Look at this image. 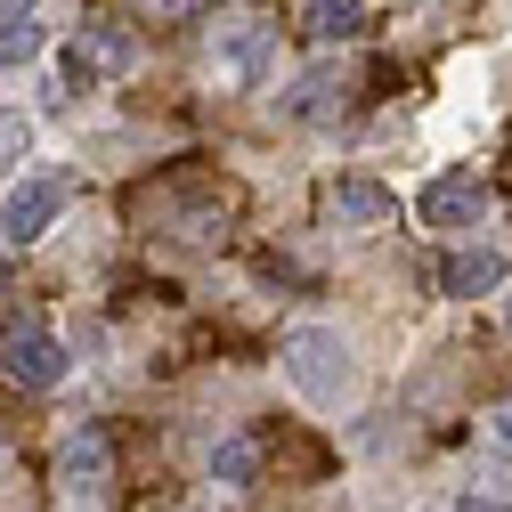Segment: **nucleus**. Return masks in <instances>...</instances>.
<instances>
[{
  "instance_id": "nucleus-1",
  "label": "nucleus",
  "mask_w": 512,
  "mask_h": 512,
  "mask_svg": "<svg viewBox=\"0 0 512 512\" xmlns=\"http://www.w3.org/2000/svg\"><path fill=\"white\" fill-rule=\"evenodd\" d=\"M285 382H293L309 407H342V399H350V382H358L350 342L326 334V326H293V334H285Z\"/></svg>"
},
{
  "instance_id": "nucleus-2",
  "label": "nucleus",
  "mask_w": 512,
  "mask_h": 512,
  "mask_svg": "<svg viewBox=\"0 0 512 512\" xmlns=\"http://www.w3.org/2000/svg\"><path fill=\"white\" fill-rule=\"evenodd\" d=\"M66 196H74V179H66V171H25V179L9 187V204H0V236H9V244L49 236V220L66 212Z\"/></svg>"
},
{
  "instance_id": "nucleus-3",
  "label": "nucleus",
  "mask_w": 512,
  "mask_h": 512,
  "mask_svg": "<svg viewBox=\"0 0 512 512\" xmlns=\"http://www.w3.org/2000/svg\"><path fill=\"white\" fill-rule=\"evenodd\" d=\"M0 374H9L17 391H49V382L66 374V350H57L41 326H9L0 334Z\"/></svg>"
},
{
  "instance_id": "nucleus-4",
  "label": "nucleus",
  "mask_w": 512,
  "mask_h": 512,
  "mask_svg": "<svg viewBox=\"0 0 512 512\" xmlns=\"http://www.w3.org/2000/svg\"><path fill=\"white\" fill-rule=\"evenodd\" d=\"M488 212V187L472 179V171H447V179H431L423 196H415V220L423 228H464V220H480Z\"/></svg>"
},
{
  "instance_id": "nucleus-5",
  "label": "nucleus",
  "mask_w": 512,
  "mask_h": 512,
  "mask_svg": "<svg viewBox=\"0 0 512 512\" xmlns=\"http://www.w3.org/2000/svg\"><path fill=\"white\" fill-rule=\"evenodd\" d=\"M269 41H277L269 17H228V25H220V74H228V82H252V74L269 66Z\"/></svg>"
},
{
  "instance_id": "nucleus-6",
  "label": "nucleus",
  "mask_w": 512,
  "mask_h": 512,
  "mask_svg": "<svg viewBox=\"0 0 512 512\" xmlns=\"http://www.w3.org/2000/svg\"><path fill=\"white\" fill-rule=\"evenodd\" d=\"M57 480H66L74 496H106V480H114V447H106L98 431H74L66 447H57Z\"/></svg>"
},
{
  "instance_id": "nucleus-7",
  "label": "nucleus",
  "mask_w": 512,
  "mask_h": 512,
  "mask_svg": "<svg viewBox=\"0 0 512 512\" xmlns=\"http://www.w3.org/2000/svg\"><path fill=\"white\" fill-rule=\"evenodd\" d=\"M342 90H350V74H342V66H317V74H301V82H293L285 114H293V122H334Z\"/></svg>"
},
{
  "instance_id": "nucleus-8",
  "label": "nucleus",
  "mask_w": 512,
  "mask_h": 512,
  "mask_svg": "<svg viewBox=\"0 0 512 512\" xmlns=\"http://www.w3.org/2000/svg\"><path fill=\"white\" fill-rule=\"evenodd\" d=\"M439 285L456 293V301H480V293H496V285H504V261H496V252H456V261L439 269Z\"/></svg>"
},
{
  "instance_id": "nucleus-9",
  "label": "nucleus",
  "mask_w": 512,
  "mask_h": 512,
  "mask_svg": "<svg viewBox=\"0 0 512 512\" xmlns=\"http://www.w3.org/2000/svg\"><path fill=\"white\" fill-rule=\"evenodd\" d=\"M334 212H342L350 228H382L399 204H391V187H374V179H342V187H334Z\"/></svg>"
},
{
  "instance_id": "nucleus-10",
  "label": "nucleus",
  "mask_w": 512,
  "mask_h": 512,
  "mask_svg": "<svg viewBox=\"0 0 512 512\" xmlns=\"http://www.w3.org/2000/svg\"><path fill=\"white\" fill-rule=\"evenodd\" d=\"M131 57H139V41L122 33L114 17H98V25L82 33V66H106V74H122V66H131Z\"/></svg>"
},
{
  "instance_id": "nucleus-11",
  "label": "nucleus",
  "mask_w": 512,
  "mask_h": 512,
  "mask_svg": "<svg viewBox=\"0 0 512 512\" xmlns=\"http://www.w3.org/2000/svg\"><path fill=\"white\" fill-rule=\"evenodd\" d=\"M309 41H350V33H366V9L358 0H309Z\"/></svg>"
},
{
  "instance_id": "nucleus-12",
  "label": "nucleus",
  "mask_w": 512,
  "mask_h": 512,
  "mask_svg": "<svg viewBox=\"0 0 512 512\" xmlns=\"http://www.w3.org/2000/svg\"><path fill=\"white\" fill-rule=\"evenodd\" d=\"M252 472H261V447L252 439H220L212 447V480L220 488H252Z\"/></svg>"
},
{
  "instance_id": "nucleus-13",
  "label": "nucleus",
  "mask_w": 512,
  "mask_h": 512,
  "mask_svg": "<svg viewBox=\"0 0 512 512\" xmlns=\"http://www.w3.org/2000/svg\"><path fill=\"white\" fill-rule=\"evenodd\" d=\"M33 49H41V25H33V17H9V25H0V74L25 66Z\"/></svg>"
},
{
  "instance_id": "nucleus-14",
  "label": "nucleus",
  "mask_w": 512,
  "mask_h": 512,
  "mask_svg": "<svg viewBox=\"0 0 512 512\" xmlns=\"http://www.w3.org/2000/svg\"><path fill=\"white\" fill-rule=\"evenodd\" d=\"M139 9H147L155 25H187V17H204V0H139Z\"/></svg>"
},
{
  "instance_id": "nucleus-15",
  "label": "nucleus",
  "mask_w": 512,
  "mask_h": 512,
  "mask_svg": "<svg viewBox=\"0 0 512 512\" xmlns=\"http://www.w3.org/2000/svg\"><path fill=\"white\" fill-rule=\"evenodd\" d=\"M488 447H496V456H512V399L488 407Z\"/></svg>"
},
{
  "instance_id": "nucleus-16",
  "label": "nucleus",
  "mask_w": 512,
  "mask_h": 512,
  "mask_svg": "<svg viewBox=\"0 0 512 512\" xmlns=\"http://www.w3.org/2000/svg\"><path fill=\"white\" fill-rule=\"evenodd\" d=\"M9 17H33V0H0V25H9Z\"/></svg>"
},
{
  "instance_id": "nucleus-17",
  "label": "nucleus",
  "mask_w": 512,
  "mask_h": 512,
  "mask_svg": "<svg viewBox=\"0 0 512 512\" xmlns=\"http://www.w3.org/2000/svg\"><path fill=\"white\" fill-rule=\"evenodd\" d=\"M0 285H9V261H0Z\"/></svg>"
}]
</instances>
